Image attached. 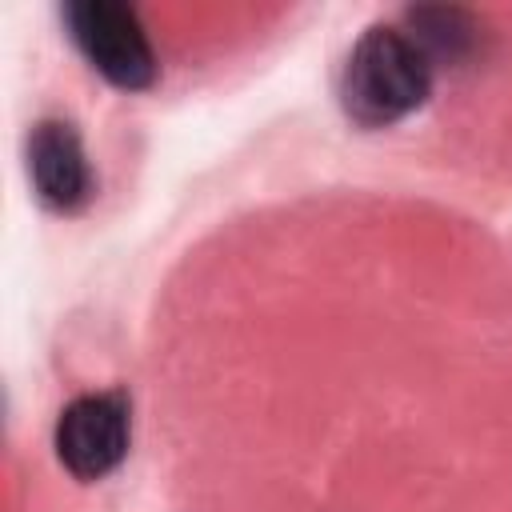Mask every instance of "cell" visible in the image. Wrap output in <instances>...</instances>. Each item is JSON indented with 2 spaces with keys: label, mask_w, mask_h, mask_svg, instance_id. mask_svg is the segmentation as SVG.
<instances>
[{
  "label": "cell",
  "mask_w": 512,
  "mask_h": 512,
  "mask_svg": "<svg viewBox=\"0 0 512 512\" xmlns=\"http://www.w3.org/2000/svg\"><path fill=\"white\" fill-rule=\"evenodd\" d=\"M432 60L392 24H372L340 68V108L360 128H392L432 96Z\"/></svg>",
  "instance_id": "6da1fadb"
},
{
  "label": "cell",
  "mask_w": 512,
  "mask_h": 512,
  "mask_svg": "<svg viewBox=\"0 0 512 512\" xmlns=\"http://www.w3.org/2000/svg\"><path fill=\"white\" fill-rule=\"evenodd\" d=\"M64 24L80 56L120 92H144L156 84L160 64L136 8L116 0H76L64 8Z\"/></svg>",
  "instance_id": "7a4b0ae2"
},
{
  "label": "cell",
  "mask_w": 512,
  "mask_h": 512,
  "mask_svg": "<svg viewBox=\"0 0 512 512\" xmlns=\"http://www.w3.org/2000/svg\"><path fill=\"white\" fill-rule=\"evenodd\" d=\"M128 440H132V420H128V400L120 392L76 396L60 412L52 432L56 460L84 484L116 472L128 456Z\"/></svg>",
  "instance_id": "3957f363"
},
{
  "label": "cell",
  "mask_w": 512,
  "mask_h": 512,
  "mask_svg": "<svg viewBox=\"0 0 512 512\" xmlns=\"http://www.w3.org/2000/svg\"><path fill=\"white\" fill-rule=\"evenodd\" d=\"M28 180L36 200L56 212V216H76L80 208H88L92 200V164L84 152V140L76 132V124L68 120H36L28 132Z\"/></svg>",
  "instance_id": "277c9868"
},
{
  "label": "cell",
  "mask_w": 512,
  "mask_h": 512,
  "mask_svg": "<svg viewBox=\"0 0 512 512\" xmlns=\"http://www.w3.org/2000/svg\"><path fill=\"white\" fill-rule=\"evenodd\" d=\"M404 32L420 44V52L436 64H460L480 48V20L464 8H412L404 16Z\"/></svg>",
  "instance_id": "5b68a950"
}]
</instances>
